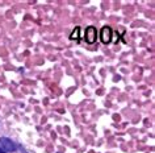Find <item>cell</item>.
Here are the masks:
<instances>
[{"label": "cell", "mask_w": 155, "mask_h": 153, "mask_svg": "<svg viewBox=\"0 0 155 153\" xmlns=\"http://www.w3.org/2000/svg\"><path fill=\"white\" fill-rule=\"evenodd\" d=\"M0 148L4 152H15L17 149L16 144L8 137H0Z\"/></svg>", "instance_id": "1"}, {"label": "cell", "mask_w": 155, "mask_h": 153, "mask_svg": "<svg viewBox=\"0 0 155 153\" xmlns=\"http://www.w3.org/2000/svg\"><path fill=\"white\" fill-rule=\"evenodd\" d=\"M84 38L88 44H94V42L97 40V30H96L95 26H88L86 29V34H84Z\"/></svg>", "instance_id": "2"}, {"label": "cell", "mask_w": 155, "mask_h": 153, "mask_svg": "<svg viewBox=\"0 0 155 153\" xmlns=\"http://www.w3.org/2000/svg\"><path fill=\"white\" fill-rule=\"evenodd\" d=\"M112 34H113V32H112L110 26H103L101 32H100V40L104 44H109L112 41Z\"/></svg>", "instance_id": "3"}, {"label": "cell", "mask_w": 155, "mask_h": 153, "mask_svg": "<svg viewBox=\"0 0 155 153\" xmlns=\"http://www.w3.org/2000/svg\"><path fill=\"white\" fill-rule=\"evenodd\" d=\"M79 33H80V28L76 26V28L74 29V32L70 34V40H78V38H79Z\"/></svg>", "instance_id": "4"}, {"label": "cell", "mask_w": 155, "mask_h": 153, "mask_svg": "<svg viewBox=\"0 0 155 153\" xmlns=\"http://www.w3.org/2000/svg\"><path fill=\"white\" fill-rule=\"evenodd\" d=\"M0 153H5V152H4V151H3V149H2V148H0Z\"/></svg>", "instance_id": "5"}]
</instances>
